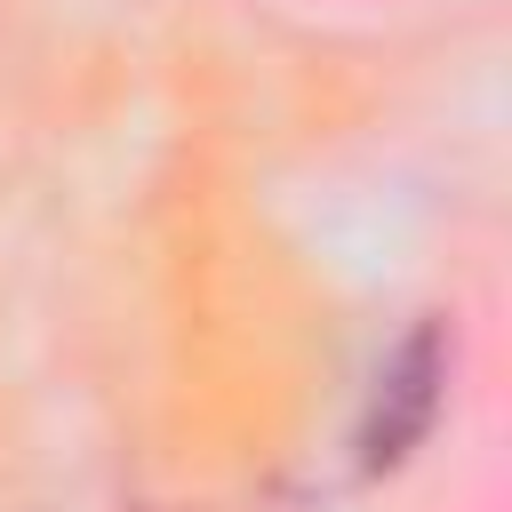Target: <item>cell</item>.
Listing matches in <instances>:
<instances>
[{
	"instance_id": "obj_1",
	"label": "cell",
	"mask_w": 512,
	"mask_h": 512,
	"mask_svg": "<svg viewBox=\"0 0 512 512\" xmlns=\"http://www.w3.org/2000/svg\"><path fill=\"white\" fill-rule=\"evenodd\" d=\"M432 376H440V336H432V328H416V336H408V352L384 368L376 424H368V464H400V456H408V440H416V432H424V416H432Z\"/></svg>"
}]
</instances>
